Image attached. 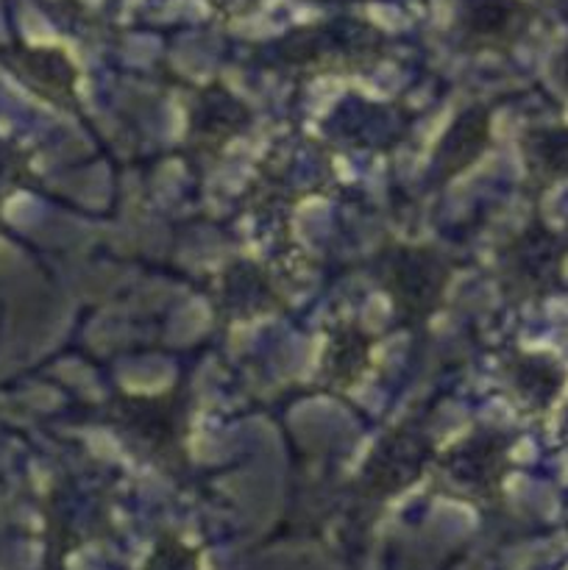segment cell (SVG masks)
<instances>
[{"label": "cell", "instance_id": "6da1fadb", "mask_svg": "<svg viewBox=\"0 0 568 570\" xmlns=\"http://www.w3.org/2000/svg\"><path fill=\"white\" fill-rule=\"evenodd\" d=\"M527 0H460L457 33L471 48H510L532 26Z\"/></svg>", "mask_w": 568, "mask_h": 570}, {"label": "cell", "instance_id": "7a4b0ae2", "mask_svg": "<svg viewBox=\"0 0 568 570\" xmlns=\"http://www.w3.org/2000/svg\"><path fill=\"white\" fill-rule=\"evenodd\" d=\"M538 170L549 178H568V128L546 131L535 139L532 148Z\"/></svg>", "mask_w": 568, "mask_h": 570}, {"label": "cell", "instance_id": "3957f363", "mask_svg": "<svg viewBox=\"0 0 568 570\" xmlns=\"http://www.w3.org/2000/svg\"><path fill=\"white\" fill-rule=\"evenodd\" d=\"M206 3L212 6L215 14L226 17V20H234V17H245L251 14V11H256L265 0H206Z\"/></svg>", "mask_w": 568, "mask_h": 570}, {"label": "cell", "instance_id": "277c9868", "mask_svg": "<svg viewBox=\"0 0 568 570\" xmlns=\"http://www.w3.org/2000/svg\"><path fill=\"white\" fill-rule=\"evenodd\" d=\"M555 70H557V81H560V87L568 92V42H566V48L560 50V56H557Z\"/></svg>", "mask_w": 568, "mask_h": 570}, {"label": "cell", "instance_id": "5b68a950", "mask_svg": "<svg viewBox=\"0 0 568 570\" xmlns=\"http://www.w3.org/2000/svg\"><path fill=\"white\" fill-rule=\"evenodd\" d=\"M310 3H321V6H337V3H360V0H310Z\"/></svg>", "mask_w": 568, "mask_h": 570}]
</instances>
